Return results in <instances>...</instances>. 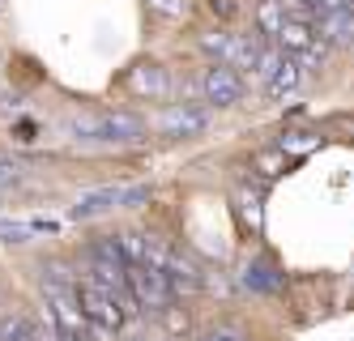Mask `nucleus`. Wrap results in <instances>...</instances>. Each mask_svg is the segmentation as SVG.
I'll return each instance as SVG.
<instances>
[{
    "mask_svg": "<svg viewBox=\"0 0 354 341\" xmlns=\"http://www.w3.org/2000/svg\"><path fill=\"white\" fill-rule=\"evenodd\" d=\"M248 286H257V291H282V273H277L273 265H252Z\"/></svg>",
    "mask_w": 354,
    "mask_h": 341,
    "instance_id": "dca6fc26",
    "label": "nucleus"
},
{
    "mask_svg": "<svg viewBox=\"0 0 354 341\" xmlns=\"http://www.w3.org/2000/svg\"><path fill=\"white\" fill-rule=\"evenodd\" d=\"M124 90L137 94V98H167L171 90V73L154 60H145V64H133L129 73H124Z\"/></svg>",
    "mask_w": 354,
    "mask_h": 341,
    "instance_id": "1a4fd4ad",
    "label": "nucleus"
},
{
    "mask_svg": "<svg viewBox=\"0 0 354 341\" xmlns=\"http://www.w3.org/2000/svg\"><path fill=\"white\" fill-rule=\"evenodd\" d=\"M149 188L145 183H120V188H94L73 205V218H94V214H111V209H133L145 205Z\"/></svg>",
    "mask_w": 354,
    "mask_h": 341,
    "instance_id": "7ed1b4c3",
    "label": "nucleus"
},
{
    "mask_svg": "<svg viewBox=\"0 0 354 341\" xmlns=\"http://www.w3.org/2000/svg\"><path fill=\"white\" fill-rule=\"evenodd\" d=\"M149 13H158V17H175L180 13V0H145Z\"/></svg>",
    "mask_w": 354,
    "mask_h": 341,
    "instance_id": "6ab92c4d",
    "label": "nucleus"
},
{
    "mask_svg": "<svg viewBox=\"0 0 354 341\" xmlns=\"http://www.w3.org/2000/svg\"><path fill=\"white\" fill-rule=\"evenodd\" d=\"M196 341H243V333H235V329H209V333H201Z\"/></svg>",
    "mask_w": 354,
    "mask_h": 341,
    "instance_id": "aec40b11",
    "label": "nucleus"
},
{
    "mask_svg": "<svg viewBox=\"0 0 354 341\" xmlns=\"http://www.w3.org/2000/svg\"><path fill=\"white\" fill-rule=\"evenodd\" d=\"M277 149H282L286 158H295V154H312V149H320V137H312V133H286V137H277Z\"/></svg>",
    "mask_w": 354,
    "mask_h": 341,
    "instance_id": "2eb2a0df",
    "label": "nucleus"
},
{
    "mask_svg": "<svg viewBox=\"0 0 354 341\" xmlns=\"http://www.w3.org/2000/svg\"><path fill=\"white\" fill-rule=\"evenodd\" d=\"M13 133H17V141H35V124H17Z\"/></svg>",
    "mask_w": 354,
    "mask_h": 341,
    "instance_id": "412c9836",
    "label": "nucleus"
},
{
    "mask_svg": "<svg viewBox=\"0 0 354 341\" xmlns=\"http://www.w3.org/2000/svg\"><path fill=\"white\" fill-rule=\"evenodd\" d=\"M73 295H77V307H82V316L94 324V329H103L107 337L120 333L124 324H129V307H124L115 295H107L103 286H94V282H82V286H73Z\"/></svg>",
    "mask_w": 354,
    "mask_h": 341,
    "instance_id": "f03ea898",
    "label": "nucleus"
},
{
    "mask_svg": "<svg viewBox=\"0 0 354 341\" xmlns=\"http://www.w3.org/2000/svg\"><path fill=\"white\" fill-rule=\"evenodd\" d=\"M308 5V21H312V13H342V9H350V0H303Z\"/></svg>",
    "mask_w": 354,
    "mask_h": 341,
    "instance_id": "f3484780",
    "label": "nucleus"
},
{
    "mask_svg": "<svg viewBox=\"0 0 354 341\" xmlns=\"http://www.w3.org/2000/svg\"><path fill=\"white\" fill-rule=\"evenodd\" d=\"M129 277V291L137 299V307H149V311H167L171 307V277L154 265H129L124 269Z\"/></svg>",
    "mask_w": 354,
    "mask_h": 341,
    "instance_id": "423d86ee",
    "label": "nucleus"
},
{
    "mask_svg": "<svg viewBox=\"0 0 354 341\" xmlns=\"http://www.w3.org/2000/svg\"><path fill=\"white\" fill-rule=\"evenodd\" d=\"M277 51H286V56H295L299 64H320L324 56H328V43L316 35V26L312 21H299V17H290L282 30H277Z\"/></svg>",
    "mask_w": 354,
    "mask_h": 341,
    "instance_id": "20e7f679",
    "label": "nucleus"
},
{
    "mask_svg": "<svg viewBox=\"0 0 354 341\" xmlns=\"http://www.w3.org/2000/svg\"><path fill=\"white\" fill-rule=\"evenodd\" d=\"M0 341H39V329L26 316H0Z\"/></svg>",
    "mask_w": 354,
    "mask_h": 341,
    "instance_id": "4468645a",
    "label": "nucleus"
},
{
    "mask_svg": "<svg viewBox=\"0 0 354 341\" xmlns=\"http://www.w3.org/2000/svg\"><path fill=\"white\" fill-rule=\"evenodd\" d=\"M201 94H205V102H214V107H235L243 98V77L226 64H214L201 77Z\"/></svg>",
    "mask_w": 354,
    "mask_h": 341,
    "instance_id": "6e6552de",
    "label": "nucleus"
},
{
    "mask_svg": "<svg viewBox=\"0 0 354 341\" xmlns=\"http://www.w3.org/2000/svg\"><path fill=\"white\" fill-rule=\"evenodd\" d=\"M201 47L214 51V56H222L226 68H235V73L257 68V60H261V47L252 43V39H243V35H205Z\"/></svg>",
    "mask_w": 354,
    "mask_h": 341,
    "instance_id": "0eeeda50",
    "label": "nucleus"
},
{
    "mask_svg": "<svg viewBox=\"0 0 354 341\" xmlns=\"http://www.w3.org/2000/svg\"><path fill=\"white\" fill-rule=\"evenodd\" d=\"M17 179H21V163L0 158V188H9V183H17Z\"/></svg>",
    "mask_w": 354,
    "mask_h": 341,
    "instance_id": "a211bd4d",
    "label": "nucleus"
},
{
    "mask_svg": "<svg viewBox=\"0 0 354 341\" xmlns=\"http://www.w3.org/2000/svg\"><path fill=\"white\" fill-rule=\"evenodd\" d=\"M145 128L149 124L141 116H129V111H107V116H82V120H73V133H77L82 141H103V145L141 141Z\"/></svg>",
    "mask_w": 354,
    "mask_h": 341,
    "instance_id": "f257e3e1",
    "label": "nucleus"
},
{
    "mask_svg": "<svg viewBox=\"0 0 354 341\" xmlns=\"http://www.w3.org/2000/svg\"><path fill=\"white\" fill-rule=\"evenodd\" d=\"M239 5H231V0H214V13H222V17H231Z\"/></svg>",
    "mask_w": 354,
    "mask_h": 341,
    "instance_id": "4be33fe9",
    "label": "nucleus"
},
{
    "mask_svg": "<svg viewBox=\"0 0 354 341\" xmlns=\"http://www.w3.org/2000/svg\"><path fill=\"white\" fill-rule=\"evenodd\" d=\"M286 21H290V13L277 5V0H261V9H257V26H261L265 35H273V39H277V30H282Z\"/></svg>",
    "mask_w": 354,
    "mask_h": 341,
    "instance_id": "ddd939ff",
    "label": "nucleus"
},
{
    "mask_svg": "<svg viewBox=\"0 0 354 341\" xmlns=\"http://www.w3.org/2000/svg\"><path fill=\"white\" fill-rule=\"evenodd\" d=\"M235 209H239V218L252 230H261V188L257 183H239L235 188Z\"/></svg>",
    "mask_w": 354,
    "mask_h": 341,
    "instance_id": "9b49d317",
    "label": "nucleus"
},
{
    "mask_svg": "<svg viewBox=\"0 0 354 341\" xmlns=\"http://www.w3.org/2000/svg\"><path fill=\"white\" fill-rule=\"evenodd\" d=\"M39 230H60V222H0V239L5 243H26Z\"/></svg>",
    "mask_w": 354,
    "mask_h": 341,
    "instance_id": "f8f14e48",
    "label": "nucleus"
},
{
    "mask_svg": "<svg viewBox=\"0 0 354 341\" xmlns=\"http://www.w3.org/2000/svg\"><path fill=\"white\" fill-rule=\"evenodd\" d=\"M154 124H158V133H167V137H196L201 128H205V116H201L196 107H188V102H180V107L162 111Z\"/></svg>",
    "mask_w": 354,
    "mask_h": 341,
    "instance_id": "9d476101",
    "label": "nucleus"
},
{
    "mask_svg": "<svg viewBox=\"0 0 354 341\" xmlns=\"http://www.w3.org/2000/svg\"><path fill=\"white\" fill-rule=\"evenodd\" d=\"M137 341H149V337H137Z\"/></svg>",
    "mask_w": 354,
    "mask_h": 341,
    "instance_id": "5701e85b",
    "label": "nucleus"
},
{
    "mask_svg": "<svg viewBox=\"0 0 354 341\" xmlns=\"http://www.w3.org/2000/svg\"><path fill=\"white\" fill-rule=\"evenodd\" d=\"M257 73H261V82H265V94L269 98H286L299 90L303 82V64L295 56H286V51H261V60H257Z\"/></svg>",
    "mask_w": 354,
    "mask_h": 341,
    "instance_id": "39448f33",
    "label": "nucleus"
}]
</instances>
